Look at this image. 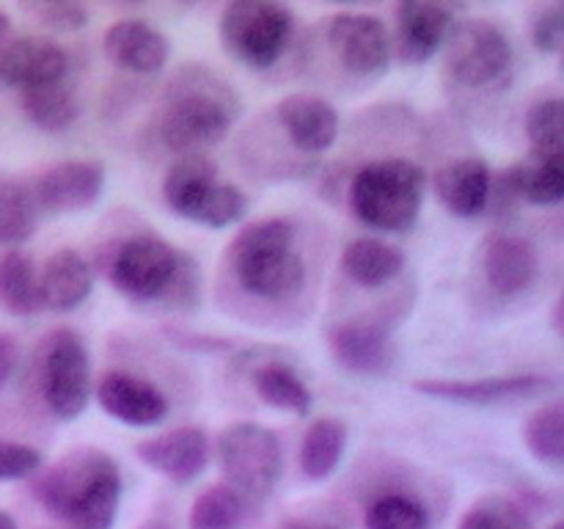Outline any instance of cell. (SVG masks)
<instances>
[{
	"instance_id": "cell-10",
	"label": "cell",
	"mask_w": 564,
	"mask_h": 529,
	"mask_svg": "<svg viewBox=\"0 0 564 529\" xmlns=\"http://www.w3.org/2000/svg\"><path fill=\"white\" fill-rule=\"evenodd\" d=\"M516 53L496 22L463 20L446 42V72L466 88H496L510 80Z\"/></svg>"
},
{
	"instance_id": "cell-28",
	"label": "cell",
	"mask_w": 564,
	"mask_h": 529,
	"mask_svg": "<svg viewBox=\"0 0 564 529\" xmlns=\"http://www.w3.org/2000/svg\"><path fill=\"white\" fill-rule=\"evenodd\" d=\"M251 386L259 400L279 411L306 417L312 411V391L303 384L301 375L281 361H264L251 373Z\"/></svg>"
},
{
	"instance_id": "cell-41",
	"label": "cell",
	"mask_w": 564,
	"mask_h": 529,
	"mask_svg": "<svg viewBox=\"0 0 564 529\" xmlns=\"http://www.w3.org/2000/svg\"><path fill=\"white\" fill-rule=\"evenodd\" d=\"M11 39V20L3 9H0V47Z\"/></svg>"
},
{
	"instance_id": "cell-30",
	"label": "cell",
	"mask_w": 564,
	"mask_h": 529,
	"mask_svg": "<svg viewBox=\"0 0 564 529\" xmlns=\"http://www.w3.org/2000/svg\"><path fill=\"white\" fill-rule=\"evenodd\" d=\"M0 303L17 317H31L42 309L36 264L17 248L0 259Z\"/></svg>"
},
{
	"instance_id": "cell-29",
	"label": "cell",
	"mask_w": 564,
	"mask_h": 529,
	"mask_svg": "<svg viewBox=\"0 0 564 529\" xmlns=\"http://www.w3.org/2000/svg\"><path fill=\"white\" fill-rule=\"evenodd\" d=\"M523 444L534 461L564 472V397L545 402L527 419Z\"/></svg>"
},
{
	"instance_id": "cell-3",
	"label": "cell",
	"mask_w": 564,
	"mask_h": 529,
	"mask_svg": "<svg viewBox=\"0 0 564 529\" xmlns=\"http://www.w3.org/2000/svg\"><path fill=\"white\" fill-rule=\"evenodd\" d=\"M297 229L290 218H262L242 226L226 248L237 284L259 301L281 303L306 287V259L295 248Z\"/></svg>"
},
{
	"instance_id": "cell-44",
	"label": "cell",
	"mask_w": 564,
	"mask_h": 529,
	"mask_svg": "<svg viewBox=\"0 0 564 529\" xmlns=\"http://www.w3.org/2000/svg\"><path fill=\"white\" fill-rule=\"evenodd\" d=\"M556 55H560V69H562V75H564V47Z\"/></svg>"
},
{
	"instance_id": "cell-17",
	"label": "cell",
	"mask_w": 564,
	"mask_h": 529,
	"mask_svg": "<svg viewBox=\"0 0 564 529\" xmlns=\"http://www.w3.org/2000/svg\"><path fill=\"white\" fill-rule=\"evenodd\" d=\"M99 408L130 428H152L169 417V400L149 380L130 373H108L94 386Z\"/></svg>"
},
{
	"instance_id": "cell-26",
	"label": "cell",
	"mask_w": 564,
	"mask_h": 529,
	"mask_svg": "<svg viewBox=\"0 0 564 529\" xmlns=\"http://www.w3.org/2000/svg\"><path fill=\"white\" fill-rule=\"evenodd\" d=\"M20 105L25 119L44 132H64L80 119V99L72 77L20 91Z\"/></svg>"
},
{
	"instance_id": "cell-5",
	"label": "cell",
	"mask_w": 564,
	"mask_h": 529,
	"mask_svg": "<svg viewBox=\"0 0 564 529\" xmlns=\"http://www.w3.org/2000/svg\"><path fill=\"white\" fill-rule=\"evenodd\" d=\"M427 171L405 158L372 160L350 182V207L378 231H408L422 213Z\"/></svg>"
},
{
	"instance_id": "cell-25",
	"label": "cell",
	"mask_w": 564,
	"mask_h": 529,
	"mask_svg": "<svg viewBox=\"0 0 564 529\" xmlns=\"http://www.w3.org/2000/svg\"><path fill=\"white\" fill-rule=\"evenodd\" d=\"M405 251L378 237H358L341 251V270L361 287H383L405 270Z\"/></svg>"
},
{
	"instance_id": "cell-43",
	"label": "cell",
	"mask_w": 564,
	"mask_h": 529,
	"mask_svg": "<svg viewBox=\"0 0 564 529\" xmlns=\"http://www.w3.org/2000/svg\"><path fill=\"white\" fill-rule=\"evenodd\" d=\"M0 529H20V527H17V521L9 516V512L0 510Z\"/></svg>"
},
{
	"instance_id": "cell-34",
	"label": "cell",
	"mask_w": 564,
	"mask_h": 529,
	"mask_svg": "<svg viewBox=\"0 0 564 529\" xmlns=\"http://www.w3.org/2000/svg\"><path fill=\"white\" fill-rule=\"evenodd\" d=\"M367 529H430V512L408 494H383L364 512Z\"/></svg>"
},
{
	"instance_id": "cell-21",
	"label": "cell",
	"mask_w": 564,
	"mask_h": 529,
	"mask_svg": "<svg viewBox=\"0 0 564 529\" xmlns=\"http://www.w3.org/2000/svg\"><path fill=\"white\" fill-rule=\"evenodd\" d=\"M102 50L119 69L132 75H158L169 64L171 44L165 33L143 20H119L108 28Z\"/></svg>"
},
{
	"instance_id": "cell-39",
	"label": "cell",
	"mask_w": 564,
	"mask_h": 529,
	"mask_svg": "<svg viewBox=\"0 0 564 529\" xmlns=\"http://www.w3.org/2000/svg\"><path fill=\"white\" fill-rule=\"evenodd\" d=\"M14 364H17V350L6 336H0V391L3 386L9 384L11 373H14Z\"/></svg>"
},
{
	"instance_id": "cell-35",
	"label": "cell",
	"mask_w": 564,
	"mask_h": 529,
	"mask_svg": "<svg viewBox=\"0 0 564 529\" xmlns=\"http://www.w3.org/2000/svg\"><path fill=\"white\" fill-rule=\"evenodd\" d=\"M460 529H532V521L507 496H485L463 516Z\"/></svg>"
},
{
	"instance_id": "cell-12",
	"label": "cell",
	"mask_w": 564,
	"mask_h": 529,
	"mask_svg": "<svg viewBox=\"0 0 564 529\" xmlns=\"http://www.w3.org/2000/svg\"><path fill=\"white\" fill-rule=\"evenodd\" d=\"M413 389L424 397L460 406H501V402L529 400L543 397L556 389V380L549 375L521 373V375H490V378H424L413 384Z\"/></svg>"
},
{
	"instance_id": "cell-4",
	"label": "cell",
	"mask_w": 564,
	"mask_h": 529,
	"mask_svg": "<svg viewBox=\"0 0 564 529\" xmlns=\"http://www.w3.org/2000/svg\"><path fill=\"white\" fill-rule=\"evenodd\" d=\"M110 284L135 301L191 306L198 295V268L187 253L158 235H132L110 259Z\"/></svg>"
},
{
	"instance_id": "cell-36",
	"label": "cell",
	"mask_w": 564,
	"mask_h": 529,
	"mask_svg": "<svg viewBox=\"0 0 564 529\" xmlns=\"http://www.w3.org/2000/svg\"><path fill=\"white\" fill-rule=\"evenodd\" d=\"M44 466V455L31 444L0 439V483L33 477Z\"/></svg>"
},
{
	"instance_id": "cell-22",
	"label": "cell",
	"mask_w": 564,
	"mask_h": 529,
	"mask_svg": "<svg viewBox=\"0 0 564 529\" xmlns=\"http://www.w3.org/2000/svg\"><path fill=\"white\" fill-rule=\"evenodd\" d=\"M330 350L345 369L358 375H378L391 364V336L380 320L350 317L330 328Z\"/></svg>"
},
{
	"instance_id": "cell-14",
	"label": "cell",
	"mask_w": 564,
	"mask_h": 529,
	"mask_svg": "<svg viewBox=\"0 0 564 529\" xmlns=\"http://www.w3.org/2000/svg\"><path fill=\"white\" fill-rule=\"evenodd\" d=\"M72 58L61 44L44 36H11L0 47V83L28 91L66 80Z\"/></svg>"
},
{
	"instance_id": "cell-37",
	"label": "cell",
	"mask_w": 564,
	"mask_h": 529,
	"mask_svg": "<svg viewBox=\"0 0 564 529\" xmlns=\"http://www.w3.org/2000/svg\"><path fill=\"white\" fill-rule=\"evenodd\" d=\"M532 44L545 55H556L564 47V3L543 6L534 14Z\"/></svg>"
},
{
	"instance_id": "cell-1",
	"label": "cell",
	"mask_w": 564,
	"mask_h": 529,
	"mask_svg": "<svg viewBox=\"0 0 564 529\" xmlns=\"http://www.w3.org/2000/svg\"><path fill=\"white\" fill-rule=\"evenodd\" d=\"M240 116L231 88L204 66H185L160 99L154 136L169 152L204 154L229 136Z\"/></svg>"
},
{
	"instance_id": "cell-11",
	"label": "cell",
	"mask_w": 564,
	"mask_h": 529,
	"mask_svg": "<svg viewBox=\"0 0 564 529\" xmlns=\"http://www.w3.org/2000/svg\"><path fill=\"white\" fill-rule=\"evenodd\" d=\"M330 50L341 69L350 75L372 80L386 75L391 64V36L380 17L361 14V11H341L328 20Z\"/></svg>"
},
{
	"instance_id": "cell-16",
	"label": "cell",
	"mask_w": 564,
	"mask_h": 529,
	"mask_svg": "<svg viewBox=\"0 0 564 529\" xmlns=\"http://www.w3.org/2000/svg\"><path fill=\"white\" fill-rule=\"evenodd\" d=\"M457 14L446 3L405 0L397 6V47L408 64H427L441 47H446L457 25Z\"/></svg>"
},
{
	"instance_id": "cell-33",
	"label": "cell",
	"mask_w": 564,
	"mask_h": 529,
	"mask_svg": "<svg viewBox=\"0 0 564 529\" xmlns=\"http://www.w3.org/2000/svg\"><path fill=\"white\" fill-rule=\"evenodd\" d=\"M246 516V496L229 485H209L191 507V529H235Z\"/></svg>"
},
{
	"instance_id": "cell-31",
	"label": "cell",
	"mask_w": 564,
	"mask_h": 529,
	"mask_svg": "<svg viewBox=\"0 0 564 529\" xmlns=\"http://www.w3.org/2000/svg\"><path fill=\"white\" fill-rule=\"evenodd\" d=\"M39 224V207L31 187L0 174V246L17 248L31 240Z\"/></svg>"
},
{
	"instance_id": "cell-18",
	"label": "cell",
	"mask_w": 564,
	"mask_h": 529,
	"mask_svg": "<svg viewBox=\"0 0 564 529\" xmlns=\"http://www.w3.org/2000/svg\"><path fill=\"white\" fill-rule=\"evenodd\" d=\"M538 251L527 237L494 231L482 246V273L490 290L501 298H516L538 279Z\"/></svg>"
},
{
	"instance_id": "cell-20",
	"label": "cell",
	"mask_w": 564,
	"mask_h": 529,
	"mask_svg": "<svg viewBox=\"0 0 564 529\" xmlns=\"http://www.w3.org/2000/svg\"><path fill=\"white\" fill-rule=\"evenodd\" d=\"M292 147L306 154L328 152L339 136V114L334 105L314 94H290L275 108Z\"/></svg>"
},
{
	"instance_id": "cell-13",
	"label": "cell",
	"mask_w": 564,
	"mask_h": 529,
	"mask_svg": "<svg viewBox=\"0 0 564 529\" xmlns=\"http://www.w3.org/2000/svg\"><path fill=\"white\" fill-rule=\"evenodd\" d=\"M28 187L44 213H80L97 204L105 187V165L97 160H61L44 169Z\"/></svg>"
},
{
	"instance_id": "cell-40",
	"label": "cell",
	"mask_w": 564,
	"mask_h": 529,
	"mask_svg": "<svg viewBox=\"0 0 564 529\" xmlns=\"http://www.w3.org/2000/svg\"><path fill=\"white\" fill-rule=\"evenodd\" d=\"M279 529H341V527H336V523H328V521H317V518H292V521H286L284 527Z\"/></svg>"
},
{
	"instance_id": "cell-15",
	"label": "cell",
	"mask_w": 564,
	"mask_h": 529,
	"mask_svg": "<svg viewBox=\"0 0 564 529\" xmlns=\"http://www.w3.org/2000/svg\"><path fill=\"white\" fill-rule=\"evenodd\" d=\"M209 452H213V441L196 424L174 428L135 444L138 461L176 485L193 483L207 468Z\"/></svg>"
},
{
	"instance_id": "cell-24",
	"label": "cell",
	"mask_w": 564,
	"mask_h": 529,
	"mask_svg": "<svg viewBox=\"0 0 564 529\" xmlns=\"http://www.w3.org/2000/svg\"><path fill=\"white\" fill-rule=\"evenodd\" d=\"M501 187L507 196L534 207H554L564 202V163L540 160L529 154L521 163L510 165L501 174Z\"/></svg>"
},
{
	"instance_id": "cell-19",
	"label": "cell",
	"mask_w": 564,
	"mask_h": 529,
	"mask_svg": "<svg viewBox=\"0 0 564 529\" xmlns=\"http://www.w3.org/2000/svg\"><path fill=\"white\" fill-rule=\"evenodd\" d=\"M433 187L455 218H479L494 196V171L482 158H457L435 171Z\"/></svg>"
},
{
	"instance_id": "cell-38",
	"label": "cell",
	"mask_w": 564,
	"mask_h": 529,
	"mask_svg": "<svg viewBox=\"0 0 564 529\" xmlns=\"http://www.w3.org/2000/svg\"><path fill=\"white\" fill-rule=\"evenodd\" d=\"M31 11L55 33H75L88 25V11L77 3H39L31 6Z\"/></svg>"
},
{
	"instance_id": "cell-7",
	"label": "cell",
	"mask_w": 564,
	"mask_h": 529,
	"mask_svg": "<svg viewBox=\"0 0 564 529\" xmlns=\"http://www.w3.org/2000/svg\"><path fill=\"white\" fill-rule=\"evenodd\" d=\"M295 17L275 0H231L218 22L220 44L248 69H270L284 55Z\"/></svg>"
},
{
	"instance_id": "cell-9",
	"label": "cell",
	"mask_w": 564,
	"mask_h": 529,
	"mask_svg": "<svg viewBox=\"0 0 564 529\" xmlns=\"http://www.w3.org/2000/svg\"><path fill=\"white\" fill-rule=\"evenodd\" d=\"M39 391L55 419L72 422L91 400V358L72 328H58L44 339L39 356Z\"/></svg>"
},
{
	"instance_id": "cell-42",
	"label": "cell",
	"mask_w": 564,
	"mask_h": 529,
	"mask_svg": "<svg viewBox=\"0 0 564 529\" xmlns=\"http://www.w3.org/2000/svg\"><path fill=\"white\" fill-rule=\"evenodd\" d=\"M554 323H556V328H560V334L564 336V292H562L560 303L554 306Z\"/></svg>"
},
{
	"instance_id": "cell-27",
	"label": "cell",
	"mask_w": 564,
	"mask_h": 529,
	"mask_svg": "<svg viewBox=\"0 0 564 529\" xmlns=\"http://www.w3.org/2000/svg\"><path fill=\"white\" fill-rule=\"evenodd\" d=\"M347 450V424L336 417L314 419L303 433L301 472L312 483H323L339 468Z\"/></svg>"
},
{
	"instance_id": "cell-23",
	"label": "cell",
	"mask_w": 564,
	"mask_h": 529,
	"mask_svg": "<svg viewBox=\"0 0 564 529\" xmlns=\"http://www.w3.org/2000/svg\"><path fill=\"white\" fill-rule=\"evenodd\" d=\"M94 290V270L75 248H61L39 270V298L42 309L72 312Z\"/></svg>"
},
{
	"instance_id": "cell-2",
	"label": "cell",
	"mask_w": 564,
	"mask_h": 529,
	"mask_svg": "<svg viewBox=\"0 0 564 529\" xmlns=\"http://www.w3.org/2000/svg\"><path fill=\"white\" fill-rule=\"evenodd\" d=\"M44 510L69 529H113L121 501L119 463L102 450H75L33 485Z\"/></svg>"
},
{
	"instance_id": "cell-6",
	"label": "cell",
	"mask_w": 564,
	"mask_h": 529,
	"mask_svg": "<svg viewBox=\"0 0 564 529\" xmlns=\"http://www.w3.org/2000/svg\"><path fill=\"white\" fill-rule=\"evenodd\" d=\"M163 198L180 218L207 229H226L248 215V196L218 180V165L207 154H182L163 176Z\"/></svg>"
},
{
	"instance_id": "cell-45",
	"label": "cell",
	"mask_w": 564,
	"mask_h": 529,
	"mask_svg": "<svg viewBox=\"0 0 564 529\" xmlns=\"http://www.w3.org/2000/svg\"><path fill=\"white\" fill-rule=\"evenodd\" d=\"M551 529H564V518H562V521H556V523H551Z\"/></svg>"
},
{
	"instance_id": "cell-32",
	"label": "cell",
	"mask_w": 564,
	"mask_h": 529,
	"mask_svg": "<svg viewBox=\"0 0 564 529\" xmlns=\"http://www.w3.org/2000/svg\"><path fill=\"white\" fill-rule=\"evenodd\" d=\"M527 141L532 149V158L556 160L564 163V99L549 97L543 102L532 105L527 114Z\"/></svg>"
},
{
	"instance_id": "cell-8",
	"label": "cell",
	"mask_w": 564,
	"mask_h": 529,
	"mask_svg": "<svg viewBox=\"0 0 564 529\" xmlns=\"http://www.w3.org/2000/svg\"><path fill=\"white\" fill-rule=\"evenodd\" d=\"M218 463L229 488L240 496L264 499L281 477L279 435L257 422H235L215 441Z\"/></svg>"
}]
</instances>
